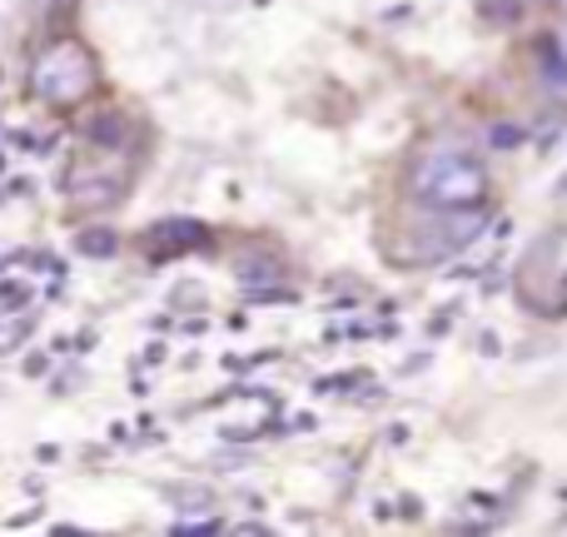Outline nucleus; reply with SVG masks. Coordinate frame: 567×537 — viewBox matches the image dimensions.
Returning a JSON list of instances; mask_svg holds the SVG:
<instances>
[{
	"instance_id": "1",
	"label": "nucleus",
	"mask_w": 567,
	"mask_h": 537,
	"mask_svg": "<svg viewBox=\"0 0 567 537\" xmlns=\"http://www.w3.org/2000/svg\"><path fill=\"white\" fill-rule=\"evenodd\" d=\"M419 195H429L433 205H473L483 195V169L463 155H429L419 165Z\"/></svg>"
},
{
	"instance_id": "2",
	"label": "nucleus",
	"mask_w": 567,
	"mask_h": 537,
	"mask_svg": "<svg viewBox=\"0 0 567 537\" xmlns=\"http://www.w3.org/2000/svg\"><path fill=\"white\" fill-rule=\"evenodd\" d=\"M558 50H563V60H567V30H563V35H558Z\"/></svg>"
}]
</instances>
